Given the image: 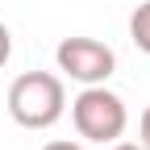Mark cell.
I'll return each instance as SVG.
<instances>
[{
  "mask_svg": "<svg viewBox=\"0 0 150 150\" xmlns=\"http://www.w3.org/2000/svg\"><path fill=\"white\" fill-rule=\"evenodd\" d=\"M8 112L25 129H50L67 112V88L50 71H25L8 88Z\"/></svg>",
  "mask_w": 150,
  "mask_h": 150,
  "instance_id": "obj_1",
  "label": "cell"
},
{
  "mask_svg": "<svg viewBox=\"0 0 150 150\" xmlns=\"http://www.w3.org/2000/svg\"><path fill=\"white\" fill-rule=\"evenodd\" d=\"M42 150H83V146H79V142H63V138H59V142H46Z\"/></svg>",
  "mask_w": 150,
  "mask_h": 150,
  "instance_id": "obj_7",
  "label": "cell"
},
{
  "mask_svg": "<svg viewBox=\"0 0 150 150\" xmlns=\"http://www.w3.org/2000/svg\"><path fill=\"white\" fill-rule=\"evenodd\" d=\"M108 150H146V146H134V142H121L117 138V142H108Z\"/></svg>",
  "mask_w": 150,
  "mask_h": 150,
  "instance_id": "obj_8",
  "label": "cell"
},
{
  "mask_svg": "<svg viewBox=\"0 0 150 150\" xmlns=\"http://www.w3.org/2000/svg\"><path fill=\"white\" fill-rule=\"evenodd\" d=\"M142 146L150 150V104H146V112H142Z\"/></svg>",
  "mask_w": 150,
  "mask_h": 150,
  "instance_id": "obj_6",
  "label": "cell"
},
{
  "mask_svg": "<svg viewBox=\"0 0 150 150\" xmlns=\"http://www.w3.org/2000/svg\"><path fill=\"white\" fill-rule=\"evenodd\" d=\"M54 63L63 75H71L75 83L88 88V83H104L117 71V54L100 38H63L59 50H54Z\"/></svg>",
  "mask_w": 150,
  "mask_h": 150,
  "instance_id": "obj_3",
  "label": "cell"
},
{
  "mask_svg": "<svg viewBox=\"0 0 150 150\" xmlns=\"http://www.w3.org/2000/svg\"><path fill=\"white\" fill-rule=\"evenodd\" d=\"M71 121L79 129V138L108 146V142H117L125 134L129 112H125V100L117 92H108L104 83H88L79 96L71 100Z\"/></svg>",
  "mask_w": 150,
  "mask_h": 150,
  "instance_id": "obj_2",
  "label": "cell"
},
{
  "mask_svg": "<svg viewBox=\"0 0 150 150\" xmlns=\"http://www.w3.org/2000/svg\"><path fill=\"white\" fill-rule=\"evenodd\" d=\"M129 38H134V46L142 54H150V0H142V4L129 13Z\"/></svg>",
  "mask_w": 150,
  "mask_h": 150,
  "instance_id": "obj_4",
  "label": "cell"
},
{
  "mask_svg": "<svg viewBox=\"0 0 150 150\" xmlns=\"http://www.w3.org/2000/svg\"><path fill=\"white\" fill-rule=\"evenodd\" d=\"M8 59H13V33H8L4 21H0V67H4Z\"/></svg>",
  "mask_w": 150,
  "mask_h": 150,
  "instance_id": "obj_5",
  "label": "cell"
}]
</instances>
